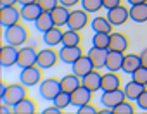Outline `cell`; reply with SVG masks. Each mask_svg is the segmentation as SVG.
<instances>
[{"mask_svg":"<svg viewBox=\"0 0 147 114\" xmlns=\"http://www.w3.org/2000/svg\"><path fill=\"white\" fill-rule=\"evenodd\" d=\"M82 43V33L78 30L67 28L62 35V45H80Z\"/></svg>","mask_w":147,"mask_h":114,"instance_id":"obj_30","label":"cell"},{"mask_svg":"<svg viewBox=\"0 0 147 114\" xmlns=\"http://www.w3.org/2000/svg\"><path fill=\"white\" fill-rule=\"evenodd\" d=\"M38 4H40V7L43 9V11H47V12H52L61 2L59 0H38Z\"/></svg>","mask_w":147,"mask_h":114,"instance_id":"obj_37","label":"cell"},{"mask_svg":"<svg viewBox=\"0 0 147 114\" xmlns=\"http://www.w3.org/2000/svg\"><path fill=\"white\" fill-rule=\"evenodd\" d=\"M144 2H147V0H128L130 5H137V4H144Z\"/></svg>","mask_w":147,"mask_h":114,"instance_id":"obj_45","label":"cell"},{"mask_svg":"<svg viewBox=\"0 0 147 114\" xmlns=\"http://www.w3.org/2000/svg\"><path fill=\"white\" fill-rule=\"evenodd\" d=\"M140 57H142V66H145V68H147V47L140 52Z\"/></svg>","mask_w":147,"mask_h":114,"instance_id":"obj_43","label":"cell"},{"mask_svg":"<svg viewBox=\"0 0 147 114\" xmlns=\"http://www.w3.org/2000/svg\"><path fill=\"white\" fill-rule=\"evenodd\" d=\"M55 24H54V19H52V14L50 12H47V11H43L40 16H38V19L35 21V28L38 30V31H42V33H45V31H49L50 28H54Z\"/></svg>","mask_w":147,"mask_h":114,"instance_id":"obj_29","label":"cell"},{"mask_svg":"<svg viewBox=\"0 0 147 114\" xmlns=\"http://www.w3.org/2000/svg\"><path fill=\"white\" fill-rule=\"evenodd\" d=\"M114 114H135V105H133V100H128L125 99L123 102H119L116 107H113Z\"/></svg>","mask_w":147,"mask_h":114,"instance_id":"obj_33","label":"cell"},{"mask_svg":"<svg viewBox=\"0 0 147 114\" xmlns=\"http://www.w3.org/2000/svg\"><path fill=\"white\" fill-rule=\"evenodd\" d=\"M76 112H78V114H99V109H97L92 102H88V104L80 105V107L76 109Z\"/></svg>","mask_w":147,"mask_h":114,"instance_id":"obj_36","label":"cell"},{"mask_svg":"<svg viewBox=\"0 0 147 114\" xmlns=\"http://www.w3.org/2000/svg\"><path fill=\"white\" fill-rule=\"evenodd\" d=\"M135 102H137V105H138L142 111H147V88L140 93V97H138Z\"/></svg>","mask_w":147,"mask_h":114,"instance_id":"obj_38","label":"cell"},{"mask_svg":"<svg viewBox=\"0 0 147 114\" xmlns=\"http://www.w3.org/2000/svg\"><path fill=\"white\" fill-rule=\"evenodd\" d=\"M82 7L87 12H99L100 9H104L102 0H82Z\"/></svg>","mask_w":147,"mask_h":114,"instance_id":"obj_34","label":"cell"},{"mask_svg":"<svg viewBox=\"0 0 147 114\" xmlns=\"http://www.w3.org/2000/svg\"><path fill=\"white\" fill-rule=\"evenodd\" d=\"M42 12H43V9L40 7L38 2H35V4H28V5H21V17H23L24 21L35 23Z\"/></svg>","mask_w":147,"mask_h":114,"instance_id":"obj_24","label":"cell"},{"mask_svg":"<svg viewBox=\"0 0 147 114\" xmlns=\"http://www.w3.org/2000/svg\"><path fill=\"white\" fill-rule=\"evenodd\" d=\"M126 99L125 95V90L123 88H116V90H109V92H104L102 97H100V102L102 105H107V107H116L119 102H123Z\"/></svg>","mask_w":147,"mask_h":114,"instance_id":"obj_12","label":"cell"},{"mask_svg":"<svg viewBox=\"0 0 147 114\" xmlns=\"http://www.w3.org/2000/svg\"><path fill=\"white\" fill-rule=\"evenodd\" d=\"M71 68H73V73H76V74L82 76V78H83L85 74H88L90 71L95 69V66H94V62H92V59H90L88 54H83L75 64H71Z\"/></svg>","mask_w":147,"mask_h":114,"instance_id":"obj_13","label":"cell"},{"mask_svg":"<svg viewBox=\"0 0 147 114\" xmlns=\"http://www.w3.org/2000/svg\"><path fill=\"white\" fill-rule=\"evenodd\" d=\"M61 90H62V87H61L59 78H47L40 83V95L45 100H54Z\"/></svg>","mask_w":147,"mask_h":114,"instance_id":"obj_7","label":"cell"},{"mask_svg":"<svg viewBox=\"0 0 147 114\" xmlns=\"http://www.w3.org/2000/svg\"><path fill=\"white\" fill-rule=\"evenodd\" d=\"M38 48L36 45H23L19 47V61H18V66L23 69V68H30V66H35L36 61H38Z\"/></svg>","mask_w":147,"mask_h":114,"instance_id":"obj_5","label":"cell"},{"mask_svg":"<svg viewBox=\"0 0 147 114\" xmlns=\"http://www.w3.org/2000/svg\"><path fill=\"white\" fill-rule=\"evenodd\" d=\"M59 61H61L59 50H54V47H49L47 45V48H43V50L38 52V61H36V64L42 69H50V68H55Z\"/></svg>","mask_w":147,"mask_h":114,"instance_id":"obj_6","label":"cell"},{"mask_svg":"<svg viewBox=\"0 0 147 114\" xmlns=\"http://www.w3.org/2000/svg\"><path fill=\"white\" fill-rule=\"evenodd\" d=\"M123 61H125V52L109 50L107 52V61H106V69L107 71H121L123 69Z\"/></svg>","mask_w":147,"mask_h":114,"instance_id":"obj_16","label":"cell"},{"mask_svg":"<svg viewBox=\"0 0 147 114\" xmlns=\"http://www.w3.org/2000/svg\"><path fill=\"white\" fill-rule=\"evenodd\" d=\"M35 2H38V0H19L21 5H28V4H35Z\"/></svg>","mask_w":147,"mask_h":114,"instance_id":"obj_44","label":"cell"},{"mask_svg":"<svg viewBox=\"0 0 147 114\" xmlns=\"http://www.w3.org/2000/svg\"><path fill=\"white\" fill-rule=\"evenodd\" d=\"M111 33H94L92 36V47H97V48H107L109 50V36Z\"/></svg>","mask_w":147,"mask_h":114,"instance_id":"obj_32","label":"cell"},{"mask_svg":"<svg viewBox=\"0 0 147 114\" xmlns=\"http://www.w3.org/2000/svg\"><path fill=\"white\" fill-rule=\"evenodd\" d=\"M130 19L133 23H147V2L131 5V9H130Z\"/></svg>","mask_w":147,"mask_h":114,"instance_id":"obj_28","label":"cell"},{"mask_svg":"<svg viewBox=\"0 0 147 114\" xmlns=\"http://www.w3.org/2000/svg\"><path fill=\"white\" fill-rule=\"evenodd\" d=\"M102 4H104V9L106 11H111L118 5H121V0H102Z\"/></svg>","mask_w":147,"mask_h":114,"instance_id":"obj_39","label":"cell"},{"mask_svg":"<svg viewBox=\"0 0 147 114\" xmlns=\"http://www.w3.org/2000/svg\"><path fill=\"white\" fill-rule=\"evenodd\" d=\"M107 17H109V21H111L114 26L125 24V23L130 19V9H128V7H125V5L121 4V5H118V7H114V9L107 11Z\"/></svg>","mask_w":147,"mask_h":114,"instance_id":"obj_11","label":"cell"},{"mask_svg":"<svg viewBox=\"0 0 147 114\" xmlns=\"http://www.w3.org/2000/svg\"><path fill=\"white\" fill-rule=\"evenodd\" d=\"M71 95H73V105H75V107H80V105H83V104H88V102H92V99H94V92L88 90V88L83 87V85L78 87Z\"/></svg>","mask_w":147,"mask_h":114,"instance_id":"obj_17","label":"cell"},{"mask_svg":"<svg viewBox=\"0 0 147 114\" xmlns=\"http://www.w3.org/2000/svg\"><path fill=\"white\" fill-rule=\"evenodd\" d=\"M24 97H28V87H26L23 81H19V83H12V85L7 87V90H5L2 100H4V104L16 105V104L21 102Z\"/></svg>","mask_w":147,"mask_h":114,"instance_id":"obj_2","label":"cell"},{"mask_svg":"<svg viewBox=\"0 0 147 114\" xmlns=\"http://www.w3.org/2000/svg\"><path fill=\"white\" fill-rule=\"evenodd\" d=\"M0 4H2V7H9V5H18L19 0H0Z\"/></svg>","mask_w":147,"mask_h":114,"instance_id":"obj_42","label":"cell"},{"mask_svg":"<svg viewBox=\"0 0 147 114\" xmlns=\"http://www.w3.org/2000/svg\"><path fill=\"white\" fill-rule=\"evenodd\" d=\"M36 111H38V105L30 97H24L21 102H18L16 105H12V112L14 114H35Z\"/></svg>","mask_w":147,"mask_h":114,"instance_id":"obj_22","label":"cell"},{"mask_svg":"<svg viewBox=\"0 0 147 114\" xmlns=\"http://www.w3.org/2000/svg\"><path fill=\"white\" fill-rule=\"evenodd\" d=\"M43 69L35 64V66H30V68H23L21 69V74H19V81H23L26 87H35V85H40L43 81Z\"/></svg>","mask_w":147,"mask_h":114,"instance_id":"obj_3","label":"cell"},{"mask_svg":"<svg viewBox=\"0 0 147 114\" xmlns=\"http://www.w3.org/2000/svg\"><path fill=\"white\" fill-rule=\"evenodd\" d=\"M83 48L80 45H62V48L59 50V57H61V61L64 64H75L80 57L83 55Z\"/></svg>","mask_w":147,"mask_h":114,"instance_id":"obj_8","label":"cell"},{"mask_svg":"<svg viewBox=\"0 0 147 114\" xmlns=\"http://www.w3.org/2000/svg\"><path fill=\"white\" fill-rule=\"evenodd\" d=\"M131 80L142 83V85H147V68L145 66H140L135 73H131Z\"/></svg>","mask_w":147,"mask_h":114,"instance_id":"obj_35","label":"cell"},{"mask_svg":"<svg viewBox=\"0 0 147 114\" xmlns=\"http://www.w3.org/2000/svg\"><path fill=\"white\" fill-rule=\"evenodd\" d=\"M145 88H147V85H145Z\"/></svg>","mask_w":147,"mask_h":114,"instance_id":"obj_46","label":"cell"},{"mask_svg":"<svg viewBox=\"0 0 147 114\" xmlns=\"http://www.w3.org/2000/svg\"><path fill=\"white\" fill-rule=\"evenodd\" d=\"M59 2L62 4V5H66V7H76L78 4H82V0H59Z\"/></svg>","mask_w":147,"mask_h":114,"instance_id":"obj_41","label":"cell"},{"mask_svg":"<svg viewBox=\"0 0 147 114\" xmlns=\"http://www.w3.org/2000/svg\"><path fill=\"white\" fill-rule=\"evenodd\" d=\"M116 88H121V76L118 74V71H107L102 76V92H109Z\"/></svg>","mask_w":147,"mask_h":114,"instance_id":"obj_21","label":"cell"},{"mask_svg":"<svg viewBox=\"0 0 147 114\" xmlns=\"http://www.w3.org/2000/svg\"><path fill=\"white\" fill-rule=\"evenodd\" d=\"M125 95H126V99L128 100H137L138 97H140V93L145 90V85H142V83H138V81H135V80H130L126 85H125Z\"/></svg>","mask_w":147,"mask_h":114,"instance_id":"obj_27","label":"cell"},{"mask_svg":"<svg viewBox=\"0 0 147 114\" xmlns=\"http://www.w3.org/2000/svg\"><path fill=\"white\" fill-rule=\"evenodd\" d=\"M142 66V57L140 54H125V61H123V73L131 74Z\"/></svg>","mask_w":147,"mask_h":114,"instance_id":"obj_23","label":"cell"},{"mask_svg":"<svg viewBox=\"0 0 147 114\" xmlns=\"http://www.w3.org/2000/svg\"><path fill=\"white\" fill-rule=\"evenodd\" d=\"M102 73H100V69H94V71H90L88 74H85L83 76V87H87L88 90H92L94 93L97 92V90H102Z\"/></svg>","mask_w":147,"mask_h":114,"instance_id":"obj_15","label":"cell"},{"mask_svg":"<svg viewBox=\"0 0 147 114\" xmlns=\"http://www.w3.org/2000/svg\"><path fill=\"white\" fill-rule=\"evenodd\" d=\"M62 35H64L62 28H59V26H54V28H50L49 31H45V33H43V42H45L49 47L62 45Z\"/></svg>","mask_w":147,"mask_h":114,"instance_id":"obj_26","label":"cell"},{"mask_svg":"<svg viewBox=\"0 0 147 114\" xmlns=\"http://www.w3.org/2000/svg\"><path fill=\"white\" fill-rule=\"evenodd\" d=\"M18 61H19V47L11 43L0 47V64H2V68L18 66Z\"/></svg>","mask_w":147,"mask_h":114,"instance_id":"obj_4","label":"cell"},{"mask_svg":"<svg viewBox=\"0 0 147 114\" xmlns=\"http://www.w3.org/2000/svg\"><path fill=\"white\" fill-rule=\"evenodd\" d=\"M88 14L90 12H87L83 7L82 9H76V11H71L69 19H67V28L82 31L85 26H88V21H90L88 19Z\"/></svg>","mask_w":147,"mask_h":114,"instance_id":"obj_9","label":"cell"},{"mask_svg":"<svg viewBox=\"0 0 147 114\" xmlns=\"http://www.w3.org/2000/svg\"><path fill=\"white\" fill-rule=\"evenodd\" d=\"M57 107H61L62 111L66 109V107H69V105H73V95H71V92H64V90H61L59 93H57V97L52 100Z\"/></svg>","mask_w":147,"mask_h":114,"instance_id":"obj_31","label":"cell"},{"mask_svg":"<svg viewBox=\"0 0 147 114\" xmlns=\"http://www.w3.org/2000/svg\"><path fill=\"white\" fill-rule=\"evenodd\" d=\"M4 38L7 43L11 45H16V47H23L28 43L30 40V31L24 24L18 23V24H12L9 28H5V33H4Z\"/></svg>","mask_w":147,"mask_h":114,"instance_id":"obj_1","label":"cell"},{"mask_svg":"<svg viewBox=\"0 0 147 114\" xmlns=\"http://www.w3.org/2000/svg\"><path fill=\"white\" fill-rule=\"evenodd\" d=\"M83 85V78L82 76H78L76 73H69V74H66V76H62L61 78V87H62V90L64 92H75L78 87H82Z\"/></svg>","mask_w":147,"mask_h":114,"instance_id":"obj_19","label":"cell"},{"mask_svg":"<svg viewBox=\"0 0 147 114\" xmlns=\"http://www.w3.org/2000/svg\"><path fill=\"white\" fill-rule=\"evenodd\" d=\"M42 112H43V114H61V112H62V109H61V107H57V105L54 104V105H50V107H45Z\"/></svg>","mask_w":147,"mask_h":114,"instance_id":"obj_40","label":"cell"},{"mask_svg":"<svg viewBox=\"0 0 147 114\" xmlns=\"http://www.w3.org/2000/svg\"><path fill=\"white\" fill-rule=\"evenodd\" d=\"M21 17V9H18L16 5H9V7H2L0 11V24L4 28H9L12 24H18Z\"/></svg>","mask_w":147,"mask_h":114,"instance_id":"obj_10","label":"cell"},{"mask_svg":"<svg viewBox=\"0 0 147 114\" xmlns=\"http://www.w3.org/2000/svg\"><path fill=\"white\" fill-rule=\"evenodd\" d=\"M50 14H52V19H54V24H55V26H59V28L67 26V19H69V14H71L69 7H66V5L59 4V5H57Z\"/></svg>","mask_w":147,"mask_h":114,"instance_id":"obj_25","label":"cell"},{"mask_svg":"<svg viewBox=\"0 0 147 114\" xmlns=\"http://www.w3.org/2000/svg\"><path fill=\"white\" fill-rule=\"evenodd\" d=\"M111 40H109V50H118V52H126L128 47H130V42H128V36L121 31H113L111 35Z\"/></svg>","mask_w":147,"mask_h":114,"instance_id":"obj_14","label":"cell"},{"mask_svg":"<svg viewBox=\"0 0 147 114\" xmlns=\"http://www.w3.org/2000/svg\"><path fill=\"white\" fill-rule=\"evenodd\" d=\"M107 48H97V47H92L87 54L90 55V59L95 66V69H104L106 68V61H107Z\"/></svg>","mask_w":147,"mask_h":114,"instance_id":"obj_20","label":"cell"},{"mask_svg":"<svg viewBox=\"0 0 147 114\" xmlns=\"http://www.w3.org/2000/svg\"><path fill=\"white\" fill-rule=\"evenodd\" d=\"M90 26H92L94 33H113L114 31V24L109 21L107 16H97V17H94L92 23H90Z\"/></svg>","mask_w":147,"mask_h":114,"instance_id":"obj_18","label":"cell"}]
</instances>
